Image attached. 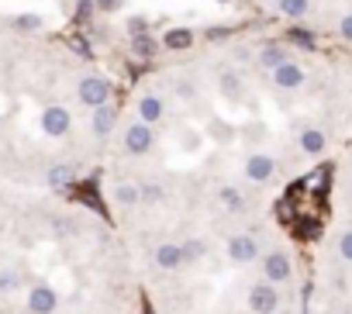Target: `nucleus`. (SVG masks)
I'll list each match as a JSON object with an SVG mask.
<instances>
[{
	"instance_id": "7c9ffc66",
	"label": "nucleus",
	"mask_w": 352,
	"mask_h": 314,
	"mask_svg": "<svg viewBox=\"0 0 352 314\" xmlns=\"http://www.w3.org/2000/svg\"><path fill=\"white\" fill-rule=\"evenodd\" d=\"M128 32H131V38H135V35H145V21H142V18H138V21H131V25H128Z\"/></svg>"
},
{
	"instance_id": "cd10ccee",
	"label": "nucleus",
	"mask_w": 352,
	"mask_h": 314,
	"mask_svg": "<svg viewBox=\"0 0 352 314\" xmlns=\"http://www.w3.org/2000/svg\"><path fill=\"white\" fill-rule=\"evenodd\" d=\"M97 4V11H104V14H118L121 8H124V0H94Z\"/></svg>"
},
{
	"instance_id": "a211bd4d",
	"label": "nucleus",
	"mask_w": 352,
	"mask_h": 314,
	"mask_svg": "<svg viewBox=\"0 0 352 314\" xmlns=\"http://www.w3.org/2000/svg\"><path fill=\"white\" fill-rule=\"evenodd\" d=\"M114 204H118V208H135V204H142V183H118V187H114Z\"/></svg>"
},
{
	"instance_id": "bb28decb",
	"label": "nucleus",
	"mask_w": 352,
	"mask_h": 314,
	"mask_svg": "<svg viewBox=\"0 0 352 314\" xmlns=\"http://www.w3.org/2000/svg\"><path fill=\"white\" fill-rule=\"evenodd\" d=\"M290 42H294V45H304V49L314 45V38L307 35V28H294V32H290Z\"/></svg>"
},
{
	"instance_id": "ddd939ff",
	"label": "nucleus",
	"mask_w": 352,
	"mask_h": 314,
	"mask_svg": "<svg viewBox=\"0 0 352 314\" xmlns=\"http://www.w3.org/2000/svg\"><path fill=\"white\" fill-rule=\"evenodd\" d=\"M242 87H245V80H242L239 69H221L218 73V90H221L225 100H242Z\"/></svg>"
},
{
	"instance_id": "4be33fe9",
	"label": "nucleus",
	"mask_w": 352,
	"mask_h": 314,
	"mask_svg": "<svg viewBox=\"0 0 352 314\" xmlns=\"http://www.w3.org/2000/svg\"><path fill=\"white\" fill-rule=\"evenodd\" d=\"M162 201H166V187L162 183H155V180L142 183V204H162Z\"/></svg>"
},
{
	"instance_id": "39448f33",
	"label": "nucleus",
	"mask_w": 352,
	"mask_h": 314,
	"mask_svg": "<svg viewBox=\"0 0 352 314\" xmlns=\"http://www.w3.org/2000/svg\"><path fill=\"white\" fill-rule=\"evenodd\" d=\"M259 266H263V276H266L270 283H287V280L294 276V262H290L287 252H266V256L259 259Z\"/></svg>"
},
{
	"instance_id": "f704fd0d",
	"label": "nucleus",
	"mask_w": 352,
	"mask_h": 314,
	"mask_svg": "<svg viewBox=\"0 0 352 314\" xmlns=\"http://www.w3.org/2000/svg\"><path fill=\"white\" fill-rule=\"evenodd\" d=\"M342 314H352V311H342Z\"/></svg>"
},
{
	"instance_id": "2eb2a0df",
	"label": "nucleus",
	"mask_w": 352,
	"mask_h": 314,
	"mask_svg": "<svg viewBox=\"0 0 352 314\" xmlns=\"http://www.w3.org/2000/svg\"><path fill=\"white\" fill-rule=\"evenodd\" d=\"M194 42H197V35L190 28H169L162 35V49H169V52H187Z\"/></svg>"
},
{
	"instance_id": "7ed1b4c3",
	"label": "nucleus",
	"mask_w": 352,
	"mask_h": 314,
	"mask_svg": "<svg viewBox=\"0 0 352 314\" xmlns=\"http://www.w3.org/2000/svg\"><path fill=\"white\" fill-rule=\"evenodd\" d=\"M225 252H228V259H232L235 266H252V262L263 259V256H259V242H256L252 235H232L228 245H225Z\"/></svg>"
},
{
	"instance_id": "473e14b6",
	"label": "nucleus",
	"mask_w": 352,
	"mask_h": 314,
	"mask_svg": "<svg viewBox=\"0 0 352 314\" xmlns=\"http://www.w3.org/2000/svg\"><path fill=\"white\" fill-rule=\"evenodd\" d=\"M276 314H294V311H283V307H280V311H276Z\"/></svg>"
},
{
	"instance_id": "c85d7f7f",
	"label": "nucleus",
	"mask_w": 352,
	"mask_h": 314,
	"mask_svg": "<svg viewBox=\"0 0 352 314\" xmlns=\"http://www.w3.org/2000/svg\"><path fill=\"white\" fill-rule=\"evenodd\" d=\"M338 35H342L345 42H352V14H345V18L338 21Z\"/></svg>"
},
{
	"instance_id": "423d86ee",
	"label": "nucleus",
	"mask_w": 352,
	"mask_h": 314,
	"mask_svg": "<svg viewBox=\"0 0 352 314\" xmlns=\"http://www.w3.org/2000/svg\"><path fill=\"white\" fill-rule=\"evenodd\" d=\"M245 177H249L252 183L273 180V177H276V159H273V155H266V152L249 155V159H245Z\"/></svg>"
},
{
	"instance_id": "b1692460",
	"label": "nucleus",
	"mask_w": 352,
	"mask_h": 314,
	"mask_svg": "<svg viewBox=\"0 0 352 314\" xmlns=\"http://www.w3.org/2000/svg\"><path fill=\"white\" fill-rule=\"evenodd\" d=\"M18 287H21V273H18L14 266L0 269V293H8V290H18Z\"/></svg>"
},
{
	"instance_id": "f3484780",
	"label": "nucleus",
	"mask_w": 352,
	"mask_h": 314,
	"mask_svg": "<svg viewBox=\"0 0 352 314\" xmlns=\"http://www.w3.org/2000/svg\"><path fill=\"white\" fill-rule=\"evenodd\" d=\"M214 197H218V204H221L225 211H242V208H245V194H242L239 187H232V183H221V187L214 190Z\"/></svg>"
},
{
	"instance_id": "aec40b11",
	"label": "nucleus",
	"mask_w": 352,
	"mask_h": 314,
	"mask_svg": "<svg viewBox=\"0 0 352 314\" xmlns=\"http://www.w3.org/2000/svg\"><path fill=\"white\" fill-rule=\"evenodd\" d=\"M180 245H184V262H201L208 256V242L204 238H187Z\"/></svg>"
},
{
	"instance_id": "dca6fc26",
	"label": "nucleus",
	"mask_w": 352,
	"mask_h": 314,
	"mask_svg": "<svg viewBox=\"0 0 352 314\" xmlns=\"http://www.w3.org/2000/svg\"><path fill=\"white\" fill-rule=\"evenodd\" d=\"M297 145H300L304 155H321V152L328 148V135H324L321 128H307V131H300Z\"/></svg>"
},
{
	"instance_id": "20e7f679",
	"label": "nucleus",
	"mask_w": 352,
	"mask_h": 314,
	"mask_svg": "<svg viewBox=\"0 0 352 314\" xmlns=\"http://www.w3.org/2000/svg\"><path fill=\"white\" fill-rule=\"evenodd\" d=\"M249 311L252 314H276L280 311V290H276V283H256L249 290Z\"/></svg>"
},
{
	"instance_id": "0eeeda50",
	"label": "nucleus",
	"mask_w": 352,
	"mask_h": 314,
	"mask_svg": "<svg viewBox=\"0 0 352 314\" xmlns=\"http://www.w3.org/2000/svg\"><path fill=\"white\" fill-rule=\"evenodd\" d=\"M69 124H73V114H69L66 107H45V111H42V131H45V135L59 138V135L69 131Z\"/></svg>"
},
{
	"instance_id": "72a5a7b5",
	"label": "nucleus",
	"mask_w": 352,
	"mask_h": 314,
	"mask_svg": "<svg viewBox=\"0 0 352 314\" xmlns=\"http://www.w3.org/2000/svg\"><path fill=\"white\" fill-rule=\"evenodd\" d=\"M218 4H228V0H218Z\"/></svg>"
},
{
	"instance_id": "4468645a",
	"label": "nucleus",
	"mask_w": 352,
	"mask_h": 314,
	"mask_svg": "<svg viewBox=\"0 0 352 314\" xmlns=\"http://www.w3.org/2000/svg\"><path fill=\"white\" fill-rule=\"evenodd\" d=\"M155 266H159V269H180V266H184V245L162 242V245L155 249Z\"/></svg>"
},
{
	"instance_id": "9b49d317",
	"label": "nucleus",
	"mask_w": 352,
	"mask_h": 314,
	"mask_svg": "<svg viewBox=\"0 0 352 314\" xmlns=\"http://www.w3.org/2000/svg\"><path fill=\"white\" fill-rule=\"evenodd\" d=\"M135 114H138V121H145V124H159V121H162V114H166V104H162V97L145 93V97L138 100Z\"/></svg>"
},
{
	"instance_id": "c756f323",
	"label": "nucleus",
	"mask_w": 352,
	"mask_h": 314,
	"mask_svg": "<svg viewBox=\"0 0 352 314\" xmlns=\"http://www.w3.org/2000/svg\"><path fill=\"white\" fill-rule=\"evenodd\" d=\"M94 8H97L94 0H80V8H76V14H80V18H87V14H90Z\"/></svg>"
},
{
	"instance_id": "412c9836",
	"label": "nucleus",
	"mask_w": 352,
	"mask_h": 314,
	"mask_svg": "<svg viewBox=\"0 0 352 314\" xmlns=\"http://www.w3.org/2000/svg\"><path fill=\"white\" fill-rule=\"evenodd\" d=\"M66 183H73V166L56 163V166L49 170V187H66Z\"/></svg>"
},
{
	"instance_id": "2f4dec72",
	"label": "nucleus",
	"mask_w": 352,
	"mask_h": 314,
	"mask_svg": "<svg viewBox=\"0 0 352 314\" xmlns=\"http://www.w3.org/2000/svg\"><path fill=\"white\" fill-rule=\"evenodd\" d=\"M259 4H276V0H259Z\"/></svg>"
},
{
	"instance_id": "9d476101",
	"label": "nucleus",
	"mask_w": 352,
	"mask_h": 314,
	"mask_svg": "<svg viewBox=\"0 0 352 314\" xmlns=\"http://www.w3.org/2000/svg\"><path fill=\"white\" fill-rule=\"evenodd\" d=\"M114 124H118V111H114L111 104L94 107V114H90V128H94L97 138H107V135L114 131Z\"/></svg>"
},
{
	"instance_id": "5701e85b",
	"label": "nucleus",
	"mask_w": 352,
	"mask_h": 314,
	"mask_svg": "<svg viewBox=\"0 0 352 314\" xmlns=\"http://www.w3.org/2000/svg\"><path fill=\"white\" fill-rule=\"evenodd\" d=\"M131 49H135V56H138V59H152L159 45H155L148 35H135V38H131Z\"/></svg>"
},
{
	"instance_id": "a878e982",
	"label": "nucleus",
	"mask_w": 352,
	"mask_h": 314,
	"mask_svg": "<svg viewBox=\"0 0 352 314\" xmlns=\"http://www.w3.org/2000/svg\"><path fill=\"white\" fill-rule=\"evenodd\" d=\"M338 256H342L345 262H352V228L338 235Z\"/></svg>"
},
{
	"instance_id": "f8f14e48",
	"label": "nucleus",
	"mask_w": 352,
	"mask_h": 314,
	"mask_svg": "<svg viewBox=\"0 0 352 314\" xmlns=\"http://www.w3.org/2000/svg\"><path fill=\"white\" fill-rule=\"evenodd\" d=\"M283 63H290V52H287V45H280V42H266L263 49H259V66L263 69H280Z\"/></svg>"
},
{
	"instance_id": "f03ea898",
	"label": "nucleus",
	"mask_w": 352,
	"mask_h": 314,
	"mask_svg": "<svg viewBox=\"0 0 352 314\" xmlns=\"http://www.w3.org/2000/svg\"><path fill=\"white\" fill-rule=\"evenodd\" d=\"M121 142H124V152H128V155H145V152L152 148V142H155V131H152V124H145V121H131V124L124 128Z\"/></svg>"
},
{
	"instance_id": "6ab92c4d",
	"label": "nucleus",
	"mask_w": 352,
	"mask_h": 314,
	"mask_svg": "<svg viewBox=\"0 0 352 314\" xmlns=\"http://www.w3.org/2000/svg\"><path fill=\"white\" fill-rule=\"evenodd\" d=\"M307 8H311V0H276V11L290 21H300L307 14Z\"/></svg>"
},
{
	"instance_id": "1a4fd4ad",
	"label": "nucleus",
	"mask_w": 352,
	"mask_h": 314,
	"mask_svg": "<svg viewBox=\"0 0 352 314\" xmlns=\"http://www.w3.org/2000/svg\"><path fill=\"white\" fill-rule=\"evenodd\" d=\"M273 87H280V90H300L304 87V69L294 59L283 63L280 69H273Z\"/></svg>"
},
{
	"instance_id": "f257e3e1",
	"label": "nucleus",
	"mask_w": 352,
	"mask_h": 314,
	"mask_svg": "<svg viewBox=\"0 0 352 314\" xmlns=\"http://www.w3.org/2000/svg\"><path fill=\"white\" fill-rule=\"evenodd\" d=\"M111 93H114V87H111V80H104V76H83L80 87H76V97H80V104H87V107L111 104Z\"/></svg>"
},
{
	"instance_id": "393cba45",
	"label": "nucleus",
	"mask_w": 352,
	"mask_h": 314,
	"mask_svg": "<svg viewBox=\"0 0 352 314\" xmlns=\"http://www.w3.org/2000/svg\"><path fill=\"white\" fill-rule=\"evenodd\" d=\"M14 28L18 32H38L42 28V18L38 14H21V18H14Z\"/></svg>"
},
{
	"instance_id": "6e6552de",
	"label": "nucleus",
	"mask_w": 352,
	"mask_h": 314,
	"mask_svg": "<svg viewBox=\"0 0 352 314\" xmlns=\"http://www.w3.org/2000/svg\"><path fill=\"white\" fill-rule=\"evenodd\" d=\"M56 307H59V297H56L52 287H45V283L32 287V293H28V311L32 314H52Z\"/></svg>"
}]
</instances>
